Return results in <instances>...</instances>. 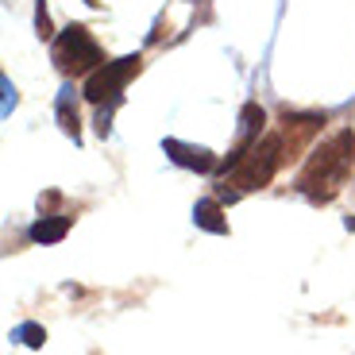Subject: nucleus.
<instances>
[{
  "instance_id": "423d86ee",
  "label": "nucleus",
  "mask_w": 355,
  "mask_h": 355,
  "mask_svg": "<svg viewBox=\"0 0 355 355\" xmlns=\"http://www.w3.org/2000/svg\"><path fill=\"white\" fill-rule=\"evenodd\" d=\"M162 151H166L170 162H178L186 170H201V174L220 170V162H216V155L209 147H193V143H182V139H162Z\"/></svg>"
},
{
  "instance_id": "f257e3e1",
  "label": "nucleus",
  "mask_w": 355,
  "mask_h": 355,
  "mask_svg": "<svg viewBox=\"0 0 355 355\" xmlns=\"http://www.w3.org/2000/svg\"><path fill=\"white\" fill-rule=\"evenodd\" d=\"M352 162H355V132L344 128V132L324 139L317 151L309 155V162H305L302 174H297V189H302L313 205H329L332 197L344 189L347 174H352Z\"/></svg>"
},
{
  "instance_id": "9b49d317",
  "label": "nucleus",
  "mask_w": 355,
  "mask_h": 355,
  "mask_svg": "<svg viewBox=\"0 0 355 355\" xmlns=\"http://www.w3.org/2000/svg\"><path fill=\"white\" fill-rule=\"evenodd\" d=\"M35 27H39V35H51V16H46V4L39 0V8H35Z\"/></svg>"
},
{
  "instance_id": "f8f14e48",
  "label": "nucleus",
  "mask_w": 355,
  "mask_h": 355,
  "mask_svg": "<svg viewBox=\"0 0 355 355\" xmlns=\"http://www.w3.org/2000/svg\"><path fill=\"white\" fill-rule=\"evenodd\" d=\"M0 85H4V116H8V112H12V108H16V85H12V81H8V78L0 81Z\"/></svg>"
},
{
  "instance_id": "1a4fd4ad",
  "label": "nucleus",
  "mask_w": 355,
  "mask_h": 355,
  "mask_svg": "<svg viewBox=\"0 0 355 355\" xmlns=\"http://www.w3.org/2000/svg\"><path fill=\"white\" fill-rule=\"evenodd\" d=\"M193 224L205 232H213V236H228V220H224V209L220 201H213V197H205V201L193 205Z\"/></svg>"
},
{
  "instance_id": "9d476101",
  "label": "nucleus",
  "mask_w": 355,
  "mask_h": 355,
  "mask_svg": "<svg viewBox=\"0 0 355 355\" xmlns=\"http://www.w3.org/2000/svg\"><path fill=\"white\" fill-rule=\"evenodd\" d=\"M12 340H19V344H27V347H43L46 332H43V324H35V320H24V324L12 329Z\"/></svg>"
},
{
  "instance_id": "f03ea898",
  "label": "nucleus",
  "mask_w": 355,
  "mask_h": 355,
  "mask_svg": "<svg viewBox=\"0 0 355 355\" xmlns=\"http://www.w3.org/2000/svg\"><path fill=\"white\" fill-rule=\"evenodd\" d=\"M286 162V147H282V135L270 132L251 147V155L240 162V166L228 174V186H236V193H248V189H263L270 186V178L278 174V166Z\"/></svg>"
},
{
  "instance_id": "0eeeda50",
  "label": "nucleus",
  "mask_w": 355,
  "mask_h": 355,
  "mask_svg": "<svg viewBox=\"0 0 355 355\" xmlns=\"http://www.w3.org/2000/svg\"><path fill=\"white\" fill-rule=\"evenodd\" d=\"M54 112H58V124H62V132L70 135L73 143H81V120H78V89H73V85H62V93H58V105H54Z\"/></svg>"
},
{
  "instance_id": "ddd939ff",
  "label": "nucleus",
  "mask_w": 355,
  "mask_h": 355,
  "mask_svg": "<svg viewBox=\"0 0 355 355\" xmlns=\"http://www.w3.org/2000/svg\"><path fill=\"white\" fill-rule=\"evenodd\" d=\"M344 228H347V232H355V216H347V220H344Z\"/></svg>"
},
{
  "instance_id": "4468645a",
  "label": "nucleus",
  "mask_w": 355,
  "mask_h": 355,
  "mask_svg": "<svg viewBox=\"0 0 355 355\" xmlns=\"http://www.w3.org/2000/svg\"><path fill=\"white\" fill-rule=\"evenodd\" d=\"M89 4H97V0H89Z\"/></svg>"
},
{
  "instance_id": "7ed1b4c3",
  "label": "nucleus",
  "mask_w": 355,
  "mask_h": 355,
  "mask_svg": "<svg viewBox=\"0 0 355 355\" xmlns=\"http://www.w3.org/2000/svg\"><path fill=\"white\" fill-rule=\"evenodd\" d=\"M54 66L66 73V78H73V73H93L105 66V54H101L97 39H93V31L81 24H70L62 31V35L54 39V51H51Z\"/></svg>"
},
{
  "instance_id": "20e7f679",
  "label": "nucleus",
  "mask_w": 355,
  "mask_h": 355,
  "mask_svg": "<svg viewBox=\"0 0 355 355\" xmlns=\"http://www.w3.org/2000/svg\"><path fill=\"white\" fill-rule=\"evenodd\" d=\"M139 73V54H124V58H116V62H105L101 70H93L85 78V101L93 105H120L124 101V85Z\"/></svg>"
},
{
  "instance_id": "39448f33",
  "label": "nucleus",
  "mask_w": 355,
  "mask_h": 355,
  "mask_svg": "<svg viewBox=\"0 0 355 355\" xmlns=\"http://www.w3.org/2000/svg\"><path fill=\"white\" fill-rule=\"evenodd\" d=\"M324 128V116L320 112H286V120H282V147H286V159H297V151L302 147H309V139Z\"/></svg>"
},
{
  "instance_id": "6e6552de",
  "label": "nucleus",
  "mask_w": 355,
  "mask_h": 355,
  "mask_svg": "<svg viewBox=\"0 0 355 355\" xmlns=\"http://www.w3.org/2000/svg\"><path fill=\"white\" fill-rule=\"evenodd\" d=\"M70 216H62V213H54V216H39L31 228H27V236H31V243H58V240H66V232H70Z\"/></svg>"
}]
</instances>
